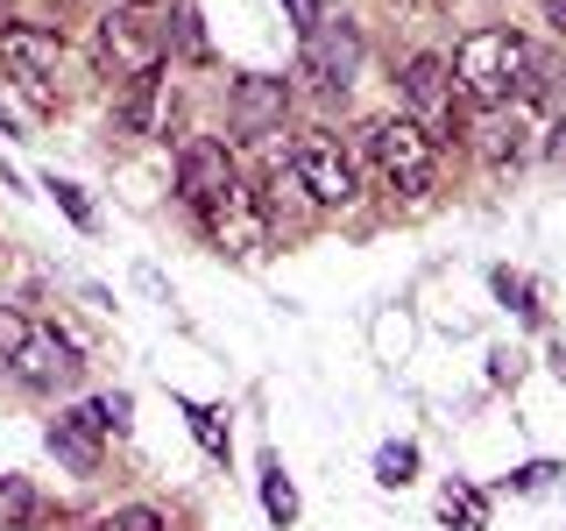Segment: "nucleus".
I'll list each match as a JSON object with an SVG mask.
<instances>
[{
	"mask_svg": "<svg viewBox=\"0 0 566 531\" xmlns=\"http://www.w3.org/2000/svg\"><path fill=\"white\" fill-rule=\"evenodd\" d=\"M453 85L468 106H482V114H495V106L510 100H531L538 93V50L524 43L517 29H468L453 50Z\"/></svg>",
	"mask_w": 566,
	"mask_h": 531,
	"instance_id": "obj_1",
	"label": "nucleus"
},
{
	"mask_svg": "<svg viewBox=\"0 0 566 531\" xmlns=\"http://www.w3.org/2000/svg\"><path fill=\"white\" fill-rule=\"evenodd\" d=\"M368 164L382 170L389 191H403V199H424L439 177V142L418 128L411 114H382L368 121Z\"/></svg>",
	"mask_w": 566,
	"mask_h": 531,
	"instance_id": "obj_2",
	"label": "nucleus"
},
{
	"mask_svg": "<svg viewBox=\"0 0 566 531\" xmlns=\"http://www.w3.org/2000/svg\"><path fill=\"white\" fill-rule=\"evenodd\" d=\"M291 170H297V185H305L312 206H354L361 199V170H354V156L333 135H305L291 149Z\"/></svg>",
	"mask_w": 566,
	"mask_h": 531,
	"instance_id": "obj_3",
	"label": "nucleus"
},
{
	"mask_svg": "<svg viewBox=\"0 0 566 531\" xmlns=\"http://www.w3.org/2000/svg\"><path fill=\"white\" fill-rule=\"evenodd\" d=\"M199 212H206L212 248H227V256H255V248L270 241V212H262V191H255V185H241V177L220 191V199H206Z\"/></svg>",
	"mask_w": 566,
	"mask_h": 531,
	"instance_id": "obj_4",
	"label": "nucleus"
},
{
	"mask_svg": "<svg viewBox=\"0 0 566 531\" xmlns=\"http://www.w3.org/2000/svg\"><path fill=\"white\" fill-rule=\"evenodd\" d=\"M93 58H99V71H114V79H149V71H164V64H156L164 43L149 35V22H142L135 8H114L93 29Z\"/></svg>",
	"mask_w": 566,
	"mask_h": 531,
	"instance_id": "obj_5",
	"label": "nucleus"
},
{
	"mask_svg": "<svg viewBox=\"0 0 566 531\" xmlns=\"http://www.w3.org/2000/svg\"><path fill=\"white\" fill-rule=\"evenodd\" d=\"M403 100H411V121L432 142H453L460 135V114H453L460 85H453V71L439 64V58H411V64H403Z\"/></svg>",
	"mask_w": 566,
	"mask_h": 531,
	"instance_id": "obj_6",
	"label": "nucleus"
},
{
	"mask_svg": "<svg viewBox=\"0 0 566 531\" xmlns=\"http://www.w3.org/2000/svg\"><path fill=\"white\" fill-rule=\"evenodd\" d=\"M234 177L241 170H234V156H227V142H185V156H177V199L206 206V199H220Z\"/></svg>",
	"mask_w": 566,
	"mask_h": 531,
	"instance_id": "obj_7",
	"label": "nucleus"
},
{
	"mask_svg": "<svg viewBox=\"0 0 566 531\" xmlns=\"http://www.w3.org/2000/svg\"><path fill=\"white\" fill-rule=\"evenodd\" d=\"M114 433V418H106V404H78V412H64L57 425H50V454L71 460L78 475L99 468V439Z\"/></svg>",
	"mask_w": 566,
	"mask_h": 531,
	"instance_id": "obj_8",
	"label": "nucleus"
},
{
	"mask_svg": "<svg viewBox=\"0 0 566 531\" xmlns=\"http://www.w3.org/2000/svg\"><path fill=\"white\" fill-rule=\"evenodd\" d=\"M64 58V35L57 29H43V22H14V29H0V64L14 71V79H50Z\"/></svg>",
	"mask_w": 566,
	"mask_h": 531,
	"instance_id": "obj_9",
	"label": "nucleus"
},
{
	"mask_svg": "<svg viewBox=\"0 0 566 531\" xmlns=\"http://www.w3.org/2000/svg\"><path fill=\"white\" fill-rule=\"evenodd\" d=\"M354 64H361V35H354L347 22L305 35V71L326 85V93H347V85H354Z\"/></svg>",
	"mask_w": 566,
	"mask_h": 531,
	"instance_id": "obj_10",
	"label": "nucleus"
},
{
	"mask_svg": "<svg viewBox=\"0 0 566 531\" xmlns=\"http://www.w3.org/2000/svg\"><path fill=\"white\" fill-rule=\"evenodd\" d=\"M8 376L29 383V389H64V383H78V347H71L64 333H35Z\"/></svg>",
	"mask_w": 566,
	"mask_h": 531,
	"instance_id": "obj_11",
	"label": "nucleus"
},
{
	"mask_svg": "<svg viewBox=\"0 0 566 531\" xmlns=\"http://www.w3.org/2000/svg\"><path fill=\"white\" fill-rule=\"evenodd\" d=\"M170 79L164 71H149V79H128V100H120V128L128 135H164V121H170Z\"/></svg>",
	"mask_w": 566,
	"mask_h": 531,
	"instance_id": "obj_12",
	"label": "nucleus"
},
{
	"mask_svg": "<svg viewBox=\"0 0 566 531\" xmlns=\"http://www.w3.org/2000/svg\"><path fill=\"white\" fill-rule=\"evenodd\" d=\"M283 106H291V85H283V79H234V114H241L255 135L276 128Z\"/></svg>",
	"mask_w": 566,
	"mask_h": 531,
	"instance_id": "obj_13",
	"label": "nucleus"
},
{
	"mask_svg": "<svg viewBox=\"0 0 566 531\" xmlns=\"http://www.w3.org/2000/svg\"><path fill=\"white\" fill-rule=\"evenodd\" d=\"M439 510H447V524H453V531H482V524H489V503H482V489H468V482H447V496H439Z\"/></svg>",
	"mask_w": 566,
	"mask_h": 531,
	"instance_id": "obj_14",
	"label": "nucleus"
},
{
	"mask_svg": "<svg viewBox=\"0 0 566 531\" xmlns=\"http://www.w3.org/2000/svg\"><path fill=\"white\" fill-rule=\"evenodd\" d=\"M35 341V319L22 305H0V368H14L22 362V347Z\"/></svg>",
	"mask_w": 566,
	"mask_h": 531,
	"instance_id": "obj_15",
	"label": "nucleus"
},
{
	"mask_svg": "<svg viewBox=\"0 0 566 531\" xmlns=\"http://www.w3.org/2000/svg\"><path fill=\"white\" fill-rule=\"evenodd\" d=\"M35 510H43V503H35V489L22 482V475H0V531H8V524H29Z\"/></svg>",
	"mask_w": 566,
	"mask_h": 531,
	"instance_id": "obj_16",
	"label": "nucleus"
},
{
	"mask_svg": "<svg viewBox=\"0 0 566 531\" xmlns=\"http://www.w3.org/2000/svg\"><path fill=\"white\" fill-rule=\"evenodd\" d=\"M262 503H270V518H276V524H291V518H297V489L283 482V468L262 475Z\"/></svg>",
	"mask_w": 566,
	"mask_h": 531,
	"instance_id": "obj_17",
	"label": "nucleus"
},
{
	"mask_svg": "<svg viewBox=\"0 0 566 531\" xmlns=\"http://www.w3.org/2000/svg\"><path fill=\"white\" fill-rule=\"evenodd\" d=\"M93 531H164V518H156L149 503H128V510H114V518H99Z\"/></svg>",
	"mask_w": 566,
	"mask_h": 531,
	"instance_id": "obj_18",
	"label": "nucleus"
},
{
	"mask_svg": "<svg viewBox=\"0 0 566 531\" xmlns=\"http://www.w3.org/2000/svg\"><path fill=\"white\" fill-rule=\"evenodd\" d=\"M191 433H199V447H206V454H227V425H220V412L191 404Z\"/></svg>",
	"mask_w": 566,
	"mask_h": 531,
	"instance_id": "obj_19",
	"label": "nucleus"
},
{
	"mask_svg": "<svg viewBox=\"0 0 566 531\" xmlns=\"http://www.w3.org/2000/svg\"><path fill=\"white\" fill-rule=\"evenodd\" d=\"M411 468H418V447H382L376 454V475H382V482H411Z\"/></svg>",
	"mask_w": 566,
	"mask_h": 531,
	"instance_id": "obj_20",
	"label": "nucleus"
},
{
	"mask_svg": "<svg viewBox=\"0 0 566 531\" xmlns=\"http://www.w3.org/2000/svg\"><path fill=\"white\" fill-rule=\"evenodd\" d=\"M177 35H185L191 58H206V35H199V14H191V8H177Z\"/></svg>",
	"mask_w": 566,
	"mask_h": 531,
	"instance_id": "obj_21",
	"label": "nucleus"
},
{
	"mask_svg": "<svg viewBox=\"0 0 566 531\" xmlns=\"http://www.w3.org/2000/svg\"><path fill=\"white\" fill-rule=\"evenodd\" d=\"M50 191H57V199H64V212H71V220H78V227H93V206H85V199H78V191H71V185H50Z\"/></svg>",
	"mask_w": 566,
	"mask_h": 531,
	"instance_id": "obj_22",
	"label": "nucleus"
},
{
	"mask_svg": "<svg viewBox=\"0 0 566 531\" xmlns=\"http://www.w3.org/2000/svg\"><path fill=\"white\" fill-rule=\"evenodd\" d=\"M545 14H553V22L566 29V0H545Z\"/></svg>",
	"mask_w": 566,
	"mask_h": 531,
	"instance_id": "obj_23",
	"label": "nucleus"
},
{
	"mask_svg": "<svg viewBox=\"0 0 566 531\" xmlns=\"http://www.w3.org/2000/svg\"><path fill=\"white\" fill-rule=\"evenodd\" d=\"M128 8H149V0H128Z\"/></svg>",
	"mask_w": 566,
	"mask_h": 531,
	"instance_id": "obj_24",
	"label": "nucleus"
},
{
	"mask_svg": "<svg viewBox=\"0 0 566 531\" xmlns=\"http://www.w3.org/2000/svg\"><path fill=\"white\" fill-rule=\"evenodd\" d=\"M318 8H333V0H318Z\"/></svg>",
	"mask_w": 566,
	"mask_h": 531,
	"instance_id": "obj_25",
	"label": "nucleus"
}]
</instances>
